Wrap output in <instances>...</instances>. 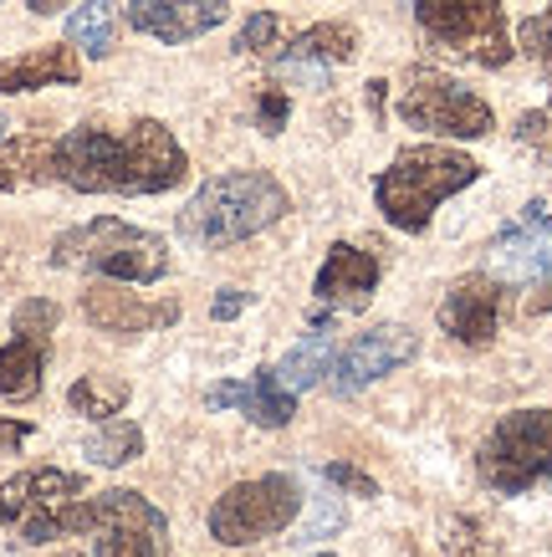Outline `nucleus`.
<instances>
[{"instance_id": "9b49d317", "label": "nucleus", "mask_w": 552, "mask_h": 557, "mask_svg": "<svg viewBox=\"0 0 552 557\" xmlns=\"http://www.w3.org/2000/svg\"><path fill=\"white\" fill-rule=\"evenodd\" d=\"M419 354V333H409L404 322H389V327H373L364 338H353L343 354L333 358V369H328V388H333L338 399H353L358 388L379 384L384 373L404 369L409 358Z\"/></svg>"}, {"instance_id": "6ab92c4d", "label": "nucleus", "mask_w": 552, "mask_h": 557, "mask_svg": "<svg viewBox=\"0 0 552 557\" xmlns=\"http://www.w3.org/2000/svg\"><path fill=\"white\" fill-rule=\"evenodd\" d=\"M83 77V62L72 47H36L0 62V98L11 92H36V87H72Z\"/></svg>"}, {"instance_id": "c756f323", "label": "nucleus", "mask_w": 552, "mask_h": 557, "mask_svg": "<svg viewBox=\"0 0 552 557\" xmlns=\"http://www.w3.org/2000/svg\"><path fill=\"white\" fill-rule=\"evenodd\" d=\"M338 522H343V517H338V507H333V502H322V511H318V517H307V522H302V532L292 542H312V537H322V532H333Z\"/></svg>"}, {"instance_id": "2eb2a0df", "label": "nucleus", "mask_w": 552, "mask_h": 557, "mask_svg": "<svg viewBox=\"0 0 552 557\" xmlns=\"http://www.w3.org/2000/svg\"><path fill=\"white\" fill-rule=\"evenodd\" d=\"M128 26L164 47H184L195 36L216 32L220 21L231 16V0H128L123 5Z\"/></svg>"}, {"instance_id": "39448f33", "label": "nucleus", "mask_w": 552, "mask_h": 557, "mask_svg": "<svg viewBox=\"0 0 552 557\" xmlns=\"http://www.w3.org/2000/svg\"><path fill=\"white\" fill-rule=\"evenodd\" d=\"M476 475H481V486L502 491V496H527L537 486H552V409L502 414L476 450Z\"/></svg>"}, {"instance_id": "58836bf2", "label": "nucleus", "mask_w": 552, "mask_h": 557, "mask_svg": "<svg viewBox=\"0 0 552 557\" xmlns=\"http://www.w3.org/2000/svg\"><path fill=\"white\" fill-rule=\"evenodd\" d=\"M322 557H333V553H322Z\"/></svg>"}, {"instance_id": "c9c22d12", "label": "nucleus", "mask_w": 552, "mask_h": 557, "mask_svg": "<svg viewBox=\"0 0 552 557\" xmlns=\"http://www.w3.org/2000/svg\"><path fill=\"white\" fill-rule=\"evenodd\" d=\"M537 312H548V318H552V292H548V297H542V302H537Z\"/></svg>"}, {"instance_id": "f3484780", "label": "nucleus", "mask_w": 552, "mask_h": 557, "mask_svg": "<svg viewBox=\"0 0 552 557\" xmlns=\"http://www.w3.org/2000/svg\"><path fill=\"white\" fill-rule=\"evenodd\" d=\"M210 409H241L246 420H256L261 430H282V424H292V414H297V394L292 388H282V379H277V369H256L252 379H235V384H216L210 394Z\"/></svg>"}, {"instance_id": "b1692460", "label": "nucleus", "mask_w": 552, "mask_h": 557, "mask_svg": "<svg viewBox=\"0 0 552 557\" xmlns=\"http://www.w3.org/2000/svg\"><path fill=\"white\" fill-rule=\"evenodd\" d=\"M123 399H128V388L123 384L108 388L98 373H83V379L68 388V405L77 409V414H87V420H113L118 409H123Z\"/></svg>"}, {"instance_id": "e433bc0d", "label": "nucleus", "mask_w": 552, "mask_h": 557, "mask_svg": "<svg viewBox=\"0 0 552 557\" xmlns=\"http://www.w3.org/2000/svg\"><path fill=\"white\" fill-rule=\"evenodd\" d=\"M5 138H11V123H5V119H0V144H5Z\"/></svg>"}, {"instance_id": "5701e85b", "label": "nucleus", "mask_w": 552, "mask_h": 557, "mask_svg": "<svg viewBox=\"0 0 552 557\" xmlns=\"http://www.w3.org/2000/svg\"><path fill=\"white\" fill-rule=\"evenodd\" d=\"M144 450V430H138L134 420H108L102 430H93L83 445V456L93 460V466H128V460Z\"/></svg>"}, {"instance_id": "4be33fe9", "label": "nucleus", "mask_w": 552, "mask_h": 557, "mask_svg": "<svg viewBox=\"0 0 552 557\" xmlns=\"http://www.w3.org/2000/svg\"><path fill=\"white\" fill-rule=\"evenodd\" d=\"M333 343L328 338H307L297 343L292 354L277 363V379H282V388H292V394H302V388H312L328 379V369H333Z\"/></svg>"}, {"instance_id": "2f4dec72", "label": "nucleus", "mask_w": 552, "mask_h": 557, "mask_svg": "<svg viewBox=\"0 0 552 557\" xmlns=\"http://www.w3.org/2000/svg\"><path fill=\"white\" fill-rule=\"evenodd\" d=\"M246 302H252L246 292L225 287V292H220V297H216V307H210V318H216V322H225V318H241V312H246Z\"/></svg>"}, {"instance_id": "f03ea898", "label": "nucleus", "mask_w": 552, "mask_h": 557, "mask_svg": "<svg viewBox=\"0 0 552 557\" xmlns=\"http://www.w3.org/2000/svg\"><path fill=\"white\" fill-rule=\"evenodd\" d=\"M282 215L286 189L267 170H231L195 189V200L180 210V236L205 246V251H220V246L261 236Z\"/></svg>"}, {"instance_id": "423d86ee", "label": "nucleus", "mask_w": 552, "mask_h": 557, "mask_svg": "<svg viewBox=\"0 0 552 557\" xmlns=\"http://www.w3.org/2000/svg\"><path fill=\"white\" fill-rule=\"evenodd\" d=\"M87 481L72 471H26L0 486V527L16 542H51L83 532Z\"/></svg>"}, {"instance_id": "f8f14e48", "label": "nucleus", "mask_w": 552, "mask_h": 557, "mask_svg": "<svg viewBox=\"0 0 552 557\" xmlns=\"http://www.w3.org/2000/svg\"><path fill=\"white\" fill-rule=\"evenodd\" d=\"M51 327H57V302L32 297V302L16 307V338L0 348V394L5 399H36L41 394Z\"/></svg>"}, {"instance_id": "ddd939ff", "label": "nucleus", "mask_w": 552, "mask_h": 557, "mask_svg": "<svg viewBox=\"0 0 552 557\" xmlns=\"http://www.w3.org/2000/svg\"><path fill=\"white\" fill-rule=\"evenodd\" d=\"M496 322H502V282L486 276V271L455 276L451 292H445V302H440V327H445L461 348H491Z\"/></svg>"}, {"instance_id": "4468645a", "label": "nucleus", "mask_w": 552, "mask_h": 557, "mask_svg": "<svg viewBox=\"0 0 552 557\" xmlns=\"http://www.w3.org/2000/svg\"><path fill=\"white\" fill-rule=\"evenodd\" d=\"M491 271L496 282H548L552 276V220L548 205L532 200L522 210V225L502 231L496 246H491Z\"/></svg>"}, {"instance_id": "7ed1b4c3", "label": "nucleus", "mask_w": 552, "mask_h": 557, "mask_svg": "<svg viewBox=\"0 0 552 557\" xmlns=\"http://www.w3.org/2000/svg\"><path fill=\"white\" fill-rule=\"evenodd\" d=\"M476 180H481V164L470 153L440 149V144H415V149L394 153L389 170L373 180V200H379V215L394 231L419 236L436 220V205H445Z\"/></svg>"}, {"instance_id": "4c0bfd02", "label": "nucleus", "mask_w": 552, "mask_h": 557, "mask_svg": "<svg viewBox=\"0 0 552 557\" xmlns=\"http://www.w3.org/2000/svg\"><path fill=\"white\" fill-rule=\"evenodd\" d=\"M62 557H83V553H62Z\"/></svg>"}, {"instance_id": "9d476101", "label": "nucleus", "mask_w": 552, "mask_h": 557, "mask_svg": "<svg viewBox=\"0 0 552 557\" xmlns=\"http://www.w3.org/2000/svg\"><path fill=\"white\" fill-rule=\"evenodd\" d=\"M83 532H93L98 557H169V522L138 491H102L83 507Z\"/></svg>"}, {"instance_id": "aec40b11", "label": "nucleus", "mask_w": 552, "mask_h": 557, "mask_svg": "<svg viewBox=\"0 0 552 557\" xmlns=\"http://www.w3.org/2000/svg\"><path fill=\"white\" fill-rule=\"evenodd\" d=\"M83 312L98 327H108V333H149V327H164V322L180 318V307L164 302V307H149L138 302L134 292H118V287H87L83 292Z\"/></svg>"}, {"instance_id": "cd10ccee", "label": "nucleus", "mask_w": 552, "mask_h": 557, "mask_svg": "<svg viewBox=\"0 0 552 557\" xmlns=\"http://www.w3.org/2000/svg\"><path fill=\"white\" fill-rule=\"evenodd\" d=\"M517 138L522 144H532V149H542V153H552V102L548 108H537V113H522Z\"/></svg>"}, {"instance_id": "dca6fc26", "label": "nucleus", "mask_w": 552, "mask_h": 557, "mask_svg": "<svg viewBox=\"0 0 552 557\" xmlns=\"http://www.w3.org/2000/svg\"><path fill=\"white\" fill-rule=\"evenodd\" d=\"M379 256L358 251V246H348V240H338L333 251H328V261H322L318 282H312V297H318L322 307H343V312H364L368 297L379 292Z\"/></svg>"}, {"instance_id": "0eeeda50", "label": "nucleus", "mask_w": 552, "mask_h": 557, "mask_svg": "<svg viewBox=\"0 0 552 557\" xmlns=\"http://www.w3.org/2000/svg\"><path fill=\"white\" fill-rule=\"evenodd\" d=\"M415 21L436 51L476 67H506L517 51L502 0H415Z\"/></svg>"}, {"instance_id": "c85d7f7f", "label": "nucleus", "mask_w": 552, "mask_h": 557, "mask_svg": "<svg viewBox=\"0 0 552 557\" xmlns=\"http://www.w3.org/2000/svg\"><path fill=\"white\" fill-rule=\"evenodd\" d=\"M322 475H328L333 486H343V491H358L364 502H373V496H379V481H373V475H364L358 466H343V460H333V466H322Z\"/></svg>"}, {"instance_id": "f257e3e1", "label": "nucleus", "mask_w": 552, "mask_h": 557, "mask_svg": "<svg viewBox=\"0 0 552 557\" xmlns=\"http://www.w3.org/2000/svg\"><path fill=\"white\" fill-rule=\"evenodd\" d=\"M47 174L83 195H164L189 174V159L154 119H138L128 128L83 123L47 149Z\"/></svg>"}, {"instance_id": "72a5a7b5", "label": "nucleus", "mask_w": 552, "mask_h": 557, "mask_svg": "<svg viewBox=\"0 0 552 557\" xmlns=\"http://www.w3.org/2000/svg\"><path fill=\"white\" fill-rule=\"evenodd\" d=\"M16 185V159H0V189Z\"/></svg>"}, {"instance_id": "7c9ffc66", "label": "nucleus", "mask_w": 552, "mask_h": 557, "mask_svg": "<svg viewBox=\"0 0 552 557\" xmlns=\"http://www.w3.org/2000/svg\"><path fill=\"white\" fill-rule=\"evenodd\" d=\"M445 557H486L481 532H470V527H455V537L445 542Z\"/></svg>"}, {"instance_id": "1a4fd4ad", "label": "nucleus", "mask_w": 552, "mask_h": 557, "mask_svg": "<svg viewBox=\"0 0 552 557\" xmlns=\"http://www.w3.org/2000/svg\"><path fill=\"white\" fill-rule=\"evenodd\" d=\"M297 507H302V491L292 475H256V481L231 486L210 507V537L225 542V547H252V542L292 527Z\"/></svg>"}, {"instance_id": "bb28decb", "label": "nucleus", "mask_w": 552, "mask_h": 557, "mask_svg": "<svg viewBox=\"0 0 552 557\" xmlns=\"http://www.w3.org/2000/svg\"><path fill=\"white\" fill-rule=\"evenodd\" d=\"M286 113H292V98H286L282 87H267V92L256 98V123H261V134H282Z\"/></svg>"}, {"instance_id": "f704fd0d", "label": "nucleus", "mask_w": 552, "mask_h": 557, "mask_svg": "<svg viewBox=\"0 0 552 557\" xmlns=\"http://www.w3.org/2000/svg\"><path fill=\"white\" fill-rule=\"evenodd\" d=\"M26 5H32L36 16H51V11H62V5H68V0H26Z\"/></svg>"}, {"instance_id": "6e6552de", "label": "nucleus", "mask_w": 552, "mask_h": 557, "mask_svg": "<svg viewBox=\"0 0 552 557\" xmlns=\"http://www.w3.org/2000/svg\"><path fill=\"white\" fill-rule=\"evenodd\" d=\"M400 123L436 138H486L496 128L491 102L476 98L466 83H455L436 67H409L400 92Z\"/></svg>"}, {"instance_id": "20e7f679", "label": "nucleus", "mask_w": 552, "mask_h": 557, "mask_svg": "<svg viewBox=\"0 0 552 557\" xmlns=\"http://www.w3.org/2000/svg\"><path fill=\"white\" fill-rule=\"evenodd\" d=\"M51 267H72V271H93V276H108V282H134V287H149V282H164L169 276V246L154 231H138L118 215H98L57 236L51 246Z\"/></svg>"}, {"instance_id": "393cba45", "label": "nucleus", "mask_w": 552, "mask_h": 557, "mask_svg": "<svg viewBox=\"0 0 552 557\" xmlns=\"http://www.w3.org/2000/svg\"><path fill=\"white\" fill-rule=\"evenodd\" d=\"M517 51L522 57H532L537 67H542V77L552 83V11L522 21L517 26Z\"/></svg>"}, {"instance_id": "a878e982", "label": "nucleus", "mask_w": 552, "mask_h": 557, "mask_svg": "<svg viewBox=\"0 0 552 557\" xmlns=\"http://www.w3.org/2000/svg\"><path fill=\"white\" fill-rule=\"evenodd\" d=\"M277 32H282V21L271 16V11H256V16L241 26L235 47H241V51H271V47H277Z\"/></svg>"}, {"instance_id": "a211bd4d", "label": "nucleus", "mask_w": 552, "mask_h": 557, "mask_svg": "<svg viewBox=\"0 0 552 557\" xmlns=\"http://www.w3.org/2000/svg\"><path fill=\"white\" fill-rule=\"evenodd\" d=\"M353 57H358V32L343 26V21H322L277 57V72H286V77H297L307 87H328V62H353Z\"/></svg>"}, {"instance_id": "473e14b6", "label": "nucleus", "mask_w": 552, "mask_h": 557, "mask_svg": "<svg viewBox=\"0 0 552 557\" xmlns=\"http://www.w3.org/2000/svg\"><path fill=\"white\" fill-rule=\"evenodd\" d=\"M26 435H32V424H26V420H0V450H16V445H26Z\"/></svg>"}, {"instance_id": "412c9836", "label": "nucleus", "mask_w": 552, "mask_h": 557, "mask_svg": "<svg viewBox=\"0 0 552 557\" xmlns=\"http://www.w3.org/2000/svg\"><path fill=\"white\" fill-rule=\"evenodd\" d=\"M118 36V0H87L68 16V41L87 57H108Z\"/></svg>"}]
</instances>
